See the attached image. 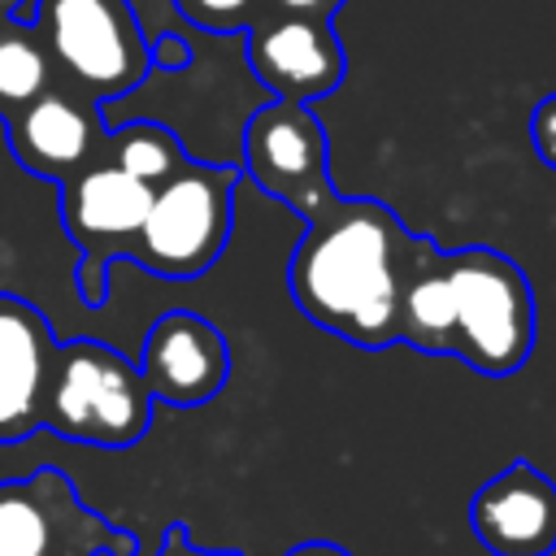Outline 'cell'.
Here are the masks:
<instances>
[{"mask_svg": "<svg viewBox=\"0 0 556 556\" xmlns=\"http://www.w3.org/2000/svg\"><path fill=\"white\" fill-rule=\"evenodd\" d=\"M430 243L434 239L408 230L391 204L334 191L304 217L287 265L291 300L313 326L352 348L382 352L400 339V291Z\"/></svg>", "mask_w": 556, "mask_h": 556, "instance_id": "1", "label": "cell"}, {"mask_svg": "<svg viewBox=\"0 0 556 556\" xmlns=\"http://www.w3.org/2000/svg\"><path fill=\"white\" fill-rule=\"evenodd\" d=\"M452 343L447 356L486 378L517 374L534 352V291L526 269L495 248H452Z\"/></svg>", "mask_w": 556, "mask_h": 556, "instance_id": "2", "label": "cell"}, {"mask_svg": "<svg viewBox=\"0 0 556 556\" xmlns=\"http://www.w3.org/2000/svg\"><path fill=\"white\" fill-rule=\"evenodd\" d=\"M43 426L91 447L139 443L152 426V395L139 365L100 339L56 343L43 387Z\"/></svg>", "mask_w": 556, "mask_h": 556, "instance_id": "3", "label": "cell"}, {"mask_svg": "<svg viewBox=\"0 0 556 556\" xmlns=\"http://www.w3.org/2000/svg\"><path fill=\"white\" fill-rule=\"evenodd\" d=\"M239 165L182 161L161 187H152L148 217L135 235L130 261L165 282H191L217 265L235 226Z\"/></svg>", "mask_w": 556, "mask_h": 556, "instance_id": "4", "label": "cell"}, {"mask_svg": "<svg viewBox=\"0 0 556 556\" xmlns=\"http://www.w3.org/2000/svg\"><path fill=\"white\" fill-rule=\"evenodd\" d=\"M26 22L52 70L96 104L135 91L152 74L148 35L130 0H30Z\"/></svg>", "mask_w": 556, "mask_h": 556, "instance_id": "5", "label": "cell"}, {"mask_svg": "<svg viewBox=\"0 0 556 556\" xmlns=\"http://www.w3.org/2000/svg\"><path fill=\"white\" fill-rule=\"evenodd\" d=\"M148 204L152 187L117 169L109 156L83 165L74 178L61 182V226L78 248L74 287L87 308H100L109 300V269L117 256L130 261Z\"/></svg>", "mask_w": 556, "mask_h": 556, "instance_id": "6", "label": "cell"}, {"mask_svg": "<svg viewBox=\"0 0 556 556\" xmlns=\"http://www.w3.org/2000/svg\"><path fill=\"white\" fill-rule=\"evenodd\" d=\"M243 174L304 222L334 195L321 117L295 100L261 104L243 126Z\"/></svg>", "mask_w": 556, "mask_h": 556, "instance_id": "7", "label": "cell"}, {"mask_svg": "<svg viewBox=\"0 0 556 556\" xmlns=\"http://www.w3.org/2000/svg\"><path fill=\"white\" fill-rule=\"evenodd\" d=\"M248 65L274 100L313 104L343 83L348 52L334 35V22L265 9L248 26Z\"/></svg>", "mask_w": 556, "mask_h": 556, "instance_id": "8", "label": "cell"}, {"mask_svg": "<svg viewBox=\"0 0 556 556\" xmlns=\"http://www.w3.org/2000/svg\"><path fill=\"white\" fill-rule=\"evenodd\" d=\"M139 374L148 395L161 404H174V408L208 404L230 378L226 334L191 308H169L143 334Z\"/></svg>", "mask_w": 556, "mask_h": 556, "instance_id": "9", "label": "cell"}, {"mask_svg": "<svg viewBox=\"0 0 556 556\" xmlns=\"http://www.w3.org/2000/svg\"><path fill=\"white\" fill-rule=\"evenodd\" d=\"M4 135H9V152L17 156V165L26 174L61 187L83 165L104 156L109 126H104L96 100L48 87L35 100H26L17 113L4 117Z\"/></svg>", "mask_w": 556, "mask_h": 556, "instance_id": "10", "label": "cell"}, {"mask_svg": "<svg viewBox=\"0 0 556 556\" xmlns=\"http://www.w3.org/2000/svg\"><path fill=\"white\" fill-rule=\"evenodd\" d=\"M469 526L495 556H552L556 552V482L530 460H513L473 491Z\"/></svg>", "mask_w": 556, "mask_h": 556, "instance_id": "11", "label": "cell"}, {"mask_svg": "<svg viewBox=\"0 0 556 556\" xmlns=\"http://www.w3.org/2000/svg\"><path fill=\"white\" fill-rule=\"evenodd\" d=\"M52 352L56 334L48 317L30 300L0 291V443L30 439L43 426Z\"/></svg>", "mask_w": 556, "mask_h": 556, "instance_id": "12", "label": "cell"}, {"mask_svg": "<svg viewBox=\"0 0 556 556\" xmlns=\"http://www.w3.org/2000/svg\"><path fill=\"white\" fill-rule=\"evenodd\" d=\"M426 356H447L452 343V282H447V248L430 243L421 261L408 269L400 291V339Z\"/></svg>", "mask_w": 556, "mask_h": 556, "instance_id": "13", "label": "cell"}, {"mask_svg": "<svg viewBox=\"0 0 556 556\" xmlns=\"http://www.w3.org/2000/svg\"><path fill=\"white\" fill-rule=\"evenodd\" d=\"M48 469L26 482H0V556H48L56 517L43 500Z\"/></svg>", "mask_w": 556, "mask_h": 556, "instance_id": "14", "label": "cell"}, {"mask_svg": "<svg viewBox=\"0 0 556 556\" xmlns=\"http://www.w3.org/2000/svg\"><path fill=\"white\" fill-rule=\"evenodd\" d=\"M104 156H109L117 169H126L130 178L148 182V187H161V182L187 161L178 135H174L169 126H161V122L109 126V135H104Z\"/></svg>", "mask_w": 556, "mask_h": 556, "instance_id": "15", "label": "cell"}, {"mask_svg": "<svg viewBox=\"0 0 556 556\" xmlns=\"http://www.w3.org/2000/svg\"><path fill=\"white\" fill-rule=\"evenodd\" d=\"M48 87H52V61L39 35L30 30V22L4 17L0 22V122Z\"/></svg>", "mask_w": 556, "mask_h": 556, "instance_id": "16", "label": "cell"}, {"mask_svg": "<svg viewBox=\"0 0 556 556\" xmlns=\"http://www.w3.org/2000/svg\"><path fill=\"white\" fill-rule=\"evenodd\" d=\"M174 9L208 35H239L265 13V0H174Z\"/></svg>", "mask_w": 556, "mask_h": 556, "instance_id": "17", "label": "cell"}, {"mask_svg": "<svg viewBox=\"0 0 556 556\" xmlns=\"http://www.w3.org/2000/svg\"><path fill=\"white\" fill-rule=\"evenodd\" d=\"M530 143H534L539 161H543L547 169H556V91L543 96V100L534 104V117H530Z\"/></svg>", "mask_w": 556, "mask_h": 556, "instance_id": "18", "label": "cell"}, {"mask_svg": "<svg viewBox=\"0 0 556 556\" xmlns=\"http://www.w3.org/2000/svg\"><path fill=\"white\" fill-rule=\"evenodd\" d=\"M148 56H152V70H165V74H178V70H187L191 65V43L182 39V35H156V39H148Z\"/></svg>", "mask_w": 556, "mask_h": 556, "instance_id": "19", "label": "cell"}, {"mask_svg": "<svg viewBox=\"0 0 556 556\" xmlns=\"http://www.w3.org/2000/svg\"><path fill=\"white\" fill-rule=\"evenodd\" d=\"M343 4H348V0H265V9H274V13L321 17V22H334V13H339Z\"/></svg>", "mask_w": 556, "mask_h": 556, "instance_id": "20", "label": "cell"}, {"mask_svg": "<svg viewBox=\"0 0 556 556\" xmlns=\"http://www.w3.org/2000/svg\"><path fill=\"white\" fill-rule=\"evenodd\" d=\"M156 556H235V552H200V547H191V543L182 539V530L174 526V530L165 534V543H161Z\"/></svg>", "mask_w": 556, "mask_h": 556, "instance_id": "21", "label": "cell"}, {"mask_svg": "<svg viewBox=\"0 0 556 556\" xmlns=\"http://www.w3.org/2000/svg\"><path fill=\"white\" fill-rule=\"evenodd\" d=\"M287 556H348L343 547H334V543H300L295 552H287Z\"/></svg>", "mask_w": 556, "mask_h": 556, "instance_id": "22", "label": "cell"}, {"mask_svg": "<svg viewBox=\"0 0 556 556\" xmlns=\"http://www.w3.org/2000/svg\"><path fill=\"white\" fill-rule=\"evenodd\" d=\"M4 17L26 22V17H30V0H0V22H4Z\"/></svg>", "mask_w": 556, "mask_h": 556, "instance_id": "23", "label": "cell"}]
</instances>
